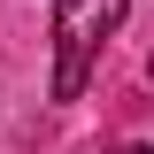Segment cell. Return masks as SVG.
Here are the masks:
<instances>
[{
    "instance_id": "obj_1",
    "label": "cell",
    "mask_w": 154,
    "mask_h": 154,
    "mask_svg": "<svg viewBox=\"0 0 154 154\" xmlns=\"http://www.w3.org/2000/svg\"><path fill=\"white\" fill-rule=\"evenodd\" d=\"M131 0H54V100H77Z\"/></svg>"
},
{
    "instance_id": "obj_2",
    "label": "cell",
    "mask_w": 154,
    "mask_h": 154,
    "mask_svg": "<svg viewBox=\"0 0 154 154\" xmlns=\"http://www.w3.org/2000/svg\"><path fill=\"white\" fill-rule=\"evenodd\" d=\"M108 154H154V146H108Z\"/></svg>"
},
{
    "instance_id": "obj_3",
    "label": "cell",
    "mask_w": 154,
    "mask_h": 154,
    "mask_svg": "<svg viewBox=\"0 0 154 154\" xmlns=\"http://www.w3.org/2000/svg\"><path fill=\"white\" fill-rule=\"evenodd\" d=\"M146 77H154V54H146Z\"/></svg>"
}]
</instances>
